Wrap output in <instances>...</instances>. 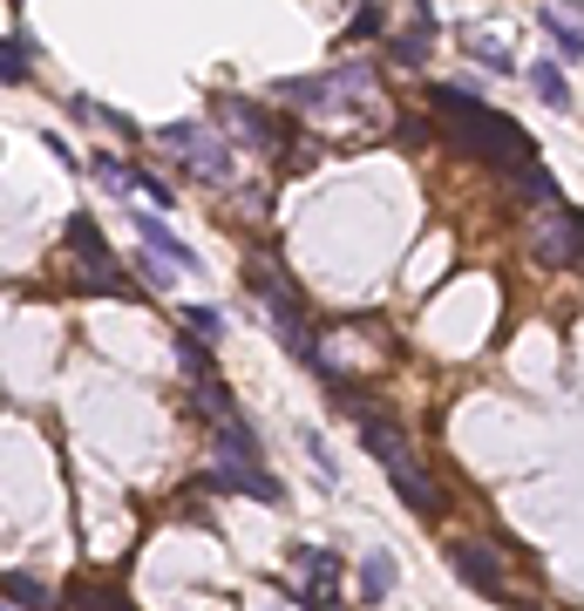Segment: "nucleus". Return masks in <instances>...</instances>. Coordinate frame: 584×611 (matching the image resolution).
<instances>
[{"label":"nucleus","instance_id":"nucleus-1","mask_svg":"<svg viewBox=\"0 0 584 611\" xmlns=\"http://www.w3.org/2000/svg\"><path fill=\"white\" fill-rule=\"evenodd\" d=\"M428 109L442 116L449 143H462L476 163H496V171H517V163H537V143L517 130V122H510V116H496V109H483L470 89H455V81H436V89H428Z\"/></svg>","mask_w":584,"mask_h":611},{"label":"nucleus","instance_id":"nucleus-2","mask_svg":"<svg viewBox=\"0 0 584 611\" xmlns=\"http://www.w3.org/2000/svg\"><path fill=\"white\" fill-rule=\"evenodd\" d=\"M62 238H68L75 265H82V272H75V285H82L89 299H136V293H143V285H136V279H130L123 265H115L109 238H102V225H96L89 211H75V218L62 225Z\"/></svg>","mask_w":584,"mask_h":611},{"label":"nucleus","instance_id":"nucleus-3","mask_svg":"<svg viewBox=\"0 0 584 611\" xmlns=\"http://www.w3.org/2000/svg\"><path fill=\"white\" fill-rule=\"evenodd\" d=\"M293 570H299V585H293L286 598H293L299 611H346V604L333 598V591H340V570H346V564H340L327 544H293Z\"/></svg>","mask_w":584,"mask_h":611},{"label":"nucleus","instance_id":"nucleus-4","mask_svg":"<svg viewBox=\"0 0 584 611\" xmlns=\"http://www.w3.org/2000/svg\"><path fill=\"white\" fill-rule=\"evenodd\" d=\"M198 489H211V497H252L265 510H286V482L272 476L265 462H211L198 476Z\"/></svg>","mask_w":584,"mask_h":611},{"label":"nucleus","instance_id":"nucleus-5","mask_svg":"<svg viewBox=\"0 0 584 611\" xmlns=\"http://www.w3.org/2000/svg\"><path fill=\"white\" fill-rule=\"evenodd\" d=\"M577 244H584V211H558V204H543L537 225H530L537 265H577Z\"/></svg>","mask_w":584,"mask_h":611},{"label":"nucleus","instance_id":"nucleus-6","mask_svg":"<svg viewBox=\"0 0 584 611\" xmlns=\"http://www.w3.org/2000/svg\"><path fill=\"white\" fill-rule=\"evenodd\" d=\"M157 143L184 150V163H190V171H198L205 184H224V177H231V150H224L211 130H198V122H164V130H157Z\"/></svg>","mask_w":584,"mask_h":611},{"label":"nucleus","instance_id":"nucleus-7","mask_svg":"<svg viewBox=\"0 0 584 611\" xmlns=\"http://www.w3.org/2000/svg\"><path fill=\"white\" fill-rule=\"evenodd\" d=\"M387 476H395V497H401V503H408V510H415L421 523H442L449 497H442V482L428 476V469H421L415 456H408V462H395V469H387Z\"/></svg>","mask_w":584,"mask_h":611},{"label":"nucleus","instance_id":"nucleus-8","mask_svg":"<svg viewBox=\"0 0 584 611\" xmlns=\"http://www.w3.org/2000/svg\"><path fill=\"white\" fill-rule=\"evenodd\" d=\"M449 564H455V578H470L483 598H503V557H496V544H489V537L455 544V550H449Z\"/></svg>","mask_w":584,"mask_h":611},{"label":"nucleus","instance_id":"nucleus-9","mask_svg":"<svg viewBox=\"0 0 584 611\" xmlns=\"http://www.w3.org/2000/svg\"><path fill=\"white\" fill-rule=\"evenodd\" d=\"M218 116L231 122V130H239L245 143H258V150H279L286 143V130H279V122H272L258 102H245V96H218Z\"/></svg>","mask_w":584,"mask_h":611},{"label":"nucleus","instance_id":"nucleus-10","mask_svg":"<svg viewBox=\"0 0 584 611\" xmlns=\"http://www.w3.org/2000/svg\"><path fill=\"white\" fill-rule=\"evenodd\" d=\"M136 238H143V252H150V259H164L170 272H190V265H198V252H190V244H184L157 211H136Z\"/></svg>","mask_w":584,"mask_h":611},{"label":"nucleus","instance_id":"nucleus-11","mask_svg":"<svg viewBox=\"0 0 584 611\" xmlns=\"http://www.w3.org/2000/svg\"><path fill=\"white\" fill-rule=\"evenodd\" d=\"M0 604L8 611H62V591L34 570H0Z\"/></svg>","mask_w":584,"mask_h":611},{"label":"nucleus","instance_id":"nucleus-12","mask_svg":"<svg viewBox=\"0 0 584 611\" xmlns=\"http://www.w3.org/2000/svg\"><path fill=\"white\" fill-rule=\"evenodd\" d=\"M62 604H68V611H136V604H130L123 591H115L109 578H89V570L62 591Z\"/></svg>","mask_w":584,"mask_h":611},{"label":"nucleus","instance_id":"nucleus-13","mask_svg":"<svg viewBox=\"0 0 584 611\" xmlns=\"http://www.w3.org/2000/svg\"><path fill=\"white\" fill-rule=\"evenodd\" d=\"M211 441H218V462H258V435L245 428V415H224Z\"/></svg>","mask_w":584,"mask_h":611},{"label":"nucleus","instance_id":"nucleus-14","mask_svg":"<svg viewBox=\"0 0 584 611\" xmlns=\"http://www.w3.org/2000/svg\"><path fill=\"white\" fill-rule=\"evenodd\" d=\"M395 578H401L395 557H387V550H367V557H361V604H381L387 591H395Z\"/></svg>","mask_w":584,"mask_h":611},{"label":"nucleus","instance_id":"nucleus-15","mask_svg":"<svg viewBox=\"0 0 584 611\" xmlns=\"http://www.w3.org/2000/svg\"><path fill=\"white\" fill-rule=\"evenodd\" d=\"M27 75H34V41H27V34H0V81L21 89Z\"/></svg>","mask_w":584,"mask_h":611},{"label":"nucleus","instance_id":"nucleus-16","mask_svg":"<svg viewBox=\"0 0 584 611\" xmlns=\"http://www.w3.org/2000/svg\"><path fill=\"white\" fill-rule=\"evenodd\" d=\"M524 81H530V89L551 102V109H571V81H564V68H558V62H530V68H524Z\"/></svg>","mask_w":584,"mask_h":611},{"label":"nucleus","instance_id":"nucleus-17","mask_svg":"<svg viewBox=\"0 0 584 611\" xmlns=\"http://www.w3.org/2000/svg\"><path fill=\"white\" fill-rule=\"evenodd\" d=\"M68 116H75V122H102V130H115V137H136V122L115 116V109L96 102V96H68Z\"/></svg>","mask_w":584,"mask_h":611},{"label":"nucleus","instance_id":"nucleus-18","mask_svg":"<svg viewBox=\"0 0 584 611\" xmlns=\"http://www.w3.org/2000/svg\"><path fill=\"white\" fill-rule=\"evenodd\" d=\"M190 401H198V415L218 428L224 415H239V401H231V388L224 381H190Z\"/></svg>","mask_w":584,"mask_h":611},{"label":"nucleus","instance_id":"nucleus-19","mask_svg":"<svg viewBox=\"0 0 584 611\" xmlns=\"http://www.w3.org/2000/svg\"><path fill=\"white\" fill-rule=\"evenodd\" d=\"M537 21H543V34L558 41V55H564V62H577V55H584V28H571V21L558 14V8H543Z\"/></svg>","mask_w":584,"mask_h":611},{"label":"nucleus","instance_id":"nucleus-20","mask_svg":"<svg viewBox=\"0 0 584 611\" xmlns=\"http://www.w3.org/2000/svg\"><path fill=\"white\" fill-rule=\"evenodd\" d=\"M130 190H136V197H150V211H170V204H177V190H170L157 171H143V163H130Z\"/></svg>","mask_w":584,"mask_h":611},{"label":"nucleus","instance_id":"nucleus-21","mask_svg":"<svg viewBox=\"0 0 584 611\" xmlns=\"http://www.w3.org/2000/svg\"><path fill=\"white\" fill-rule=\"evenodd\" d=\"M177 319H184V340H205V347L224 334V313H218V306H184Z\"/></svg>","mask_w":584,"mask_h":611},{"label":"nucleus","instance_id":"nucleus-22","mask_svg":"<svg viewBox=\"0 0 584 611\" xmlns=\"http://www.w3.org/2000/svg\"><path fill=\"white\" fill-rule=\"evenodd\" d=\"M177 360H184V381H218V360L205 340H177Z\"/></svg>","mask_w":584,"mask_h":611},{"label":"nucleus","instance_id":"nucleus-23","mask_svg":"<svg viewBox=\"0 0 584 611\" xmlns=\"http://www.w3.org/2000/svg\"><path fill=\"white\" fill-rule=\"evenodd\" d=\"M89 171H96V177H102L109 190H130V163H123V156H109V150H96V156H89Z\"/></svg>","mask_w":584,"mask_h":611},{"label":"nucleus","instance_id":"nucleus-24","mask_svg":"<svg viewBox=\"0 0 584 611\" xmlns=\"http://www.w3.org/2000/svg\"><path fill=\"white\" fill-rule=\"evenodd\" d=\"M381 28H387V14L374 8V0H367V8H361L354 21H346V41H367V34H381Z\"/></svg>","mask_w":584,"mask_h":611},{"label":"nucleus","instance_id":"nucleus-25","mask_svg":"<svg viewBox=\"0 0 584 611\" xmlns=\"http://www.w3.org/2000/svg\"><path fill=\"white\" fill-rule=\"evenodd\" d=\"M476 62H483L489 75H517V62H510V55H503V48H496V41H476Z\"/></svg>","mask_w":584,"mask_h":611},{"label":"nucleus","instance_id":"nucleus-26","mask_svg":"<svg viewBox=\"0 0 584 611\" xmlns=\"http://www.w3.org/2000/svg\"><path fill=\"white\" fill-rule=\"evenodd\" d=\"M136 265H143V279H150V285H170V279H177V272H170V265H164V259H150V252H143V259H136Z\"/></svg>","mask_w":584,"mask_h":611}]
</instances>
